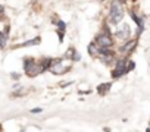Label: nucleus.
Segmentation results:
<instances>
[{
  "label": "nucleus",
  "mask_w": 150,
  "mask_h": 132,
  "mask_svg": "<svg viewBox=\"0 0 150 132\" xmlns=\"http://www.w3.org/2000/svg\"><path fill=\"white\" fill-rule=\"evenodd\" d=\"M6 46V34L0 32V48H3Z\"/></svg>",
  "instance_id": "nucleus-5"
},
{
  "label": "nucleus",
  "mask_w": 150,
  "mask_h": 132,
  "mask_svg": "<svg viewBox=\"0 0 150 132\" xmlns=\"http://www.w3.org/2000/svg\"><path fill=\"white\" fill-rule=\"evenodd\" d=\"M125 72H128V71H127V66H125V62H124V60H119L118 65H116V68H115V71H113V74H112V77H113V78H119V77H122Z\"/></svg>",
  "instance_id": "nucleus-3"
},
{
  "label": "nucleus",
  "mask_w": 150,
  "mask_h": 132,
  "mask_svg": "<svg viewBox=\"0 0 150 132\" xmlns=\"http://www.w3.org/2000/svg\"><path fill=\"white\" fill-rule=\"evenodd\" d=\"M31 112H33V113H41V112H43V109H40V107H37V109H33Z\"/></svg>",
  "instance_id": "nucleus-8"
},
{
  "label": "nucleus",
  "mask_w": 150,
  "mask_h": 132,
  "mask_svg": "<svg viewBox=\"0 0 150 132\" xmlns=\"http://www.w3.org/2000/svg\"><path fill=\"white\" fill-rule=\"evenodd\" d=\"M0 12H3V8L2 6H0Z\"/></svg>",
  "instance_id": "nucleus-9"
},
{
  "label": "nucleus",
  "mask_w": 150,
  "mask_h": 132,
  "mask_svg": "<svg viewBox=\"0 0 150 132\" xmlns=\"http://www.w3.org/2000/svg\"><path fill=\"white\" fill-rule=\"evenodd\" d=\"M131 69H134V62H129V65L127 66V71H131Z\"/></svg>",
  "instance_id": "nucleus-7"
},
{
  "label": "nucleus",
  "mask_w": 150,
  "mask_h": 132,
  "mask_svg": "<svg viewBox=\"0 0 150 132\" xmlns=\"http://www.w3.org/2000/svg\"><path fill=\"white\" fill-rule=\"evenodd\" d=\"M124 18V11L121 8V5L118 2H113L112 6H110V12H109V21L115 25H118Z\"/></svg>",
  "instance_id": "nucleus-1"
},
{
  "label": "nucleus",
  "mask_w": 150,
  "mask_h": 132,
  "mask_svg": "<svg viewBox=\"0 0 150 132\" xmlns=\"http://www.w3.org/2000/svg\"><path fill=\"white\" fill-rule=\"evenodd\" d=\"M33 2H37V0H33Z\"/></svg>",
  "instance_id": "nucleus-10"
},
{
  "label": "nucleus",
  "mask_w": 150,
  "mask_h": 132,
  "mask_svg": "<svg viewBox=\"0 0 150 132\" xmlns=\"http://www.w3.org/2000/svg\"><path fill=\"white\" fill-rule=\"evenodd\" d=\"M109 87H110V84H103V85H100L99 93H100V94H105V91H108V90H109Z\"/></svg>",
  "instance_id": "nucleus-6"
},
{
  "label": "nucleus",
  "mask_w": 150,
  "mask_h": 132,
  "mask_svg": "<svg viewBox=\"0 0 150 132\" xmlns=\"http://www.w3.org/2000/svg\"><path fill=\"white\" fill-rule=\"evenodd\" d=\"M129 34H131V31H129V25H122L118 31H116V37L119 38V40H127L128 37H129Z\"/></svg>",
  "instance_id": "nucleus-4"
},
{
  "label": "nucleus",
  "mask_w": 150,
  "mask_h": 132,
  "mask_svg": "<svg viewBox=\"0 0 150 132\" xmlns=\"http://www.w3.org/2000/svg\"><path fill=\"white\" fill-rule=\"evenodd\" d=\"M112 40H110V37L108 35V34H100V35H97L96 37V44L99 46V47H110L112 46Z\"/></svg>",
  "instance_id": "nucleus-2"
}]
</instances>
